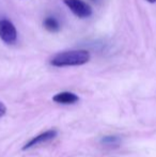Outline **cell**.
Returning a JSON list of instances; mask_svg holds the SVG:
<instances>
[{
  "label": "cell",
  "instance_id": "obj_2",
  "mask_svg": "<svg viewBox=\"0 0 156 157\" xmlns=\"http://www.w3.org/2000/svg\"><path fill=\"white\" fill-rule=\"evenodd\" d=\"M63 2L72 11V13L79 18H87L91 16L92 9L87 2L82 0H63Z\"/></svg>",
  "mask_w": 156,
  "mask_h": 157
},
{
  "label": "cell",
  "instance_id": "obj_5",
  "mask_svg": "<svg viewBox=\"0 0 156 157\" xmlns=\"http://www.w3.org/2000/svg\"><path fill=\"white\" fill-rule=\"evenodd\" d=\"M79 97L75 93L72 92H60L52 97V101L58 104H63V105H71V104L77 103Z\"/></svg>",
  "mask_w": 156,
  "mask_h": 157
},
{
  "label": "cell",
  "instance_id": "obj_3",
  "mask_svg": "<svg viewBox=\"0 0 156 157\" xmlns=\"http://www.w3.org/2000/svg\"><path fill=\"white\" fill-rule=\"evenodd\" d=\"M0 39L6 44H14L16 42V28L8 19H1L0 21Z\"/></svg>",
  "mask_w": 156,
  "mask_h": 157
},
{
  "label": "cell",
  "instance_id": "obj_9",
  "mask_svg": "<svg viewBox=\"0 0 156 157\" xmlns=\"http://www.w3.org/2000/svg\"><path fill=\"white\" fill-rule=\"evenodd\" d=\"M146 1H149L150 3H154V2H156V0H146Z\"/></svg>",
  "mask_w": 156,
  "mask_h": 157
},
{
  "label": "cell",
  "instance_id": "obj_4",
  "mask_svg": "<svg viewBox=\"0 0 156 157\" xmlns=\"http://www.w3.org/2000/svg\"><path fill=\"white\" fill-rule=\"evenodd\" d=\"M56 136H57L56 130H47V132H42V134H40L39 136L34 137V138L31 139L30 141H28V142L24 145L23 150L26 151V150H29V149H31V147H36V145L41 144V143L48 142V141L56 138Z\"/></svg>",
  "mask_w": 156,
  "mask_h": 157
},
{
  "label": "cell",
  "instance_id": "obj_10",
  "mask_svg": "<svg viewBox=\"0 0 156 157\" xmlns=\"http://www.w3.org/2000/svg\"><path fill=\"white\" fill-rule=\"evenodd\" d=\"M92 1H94V2H95V1H98V0H92Z\"/></svg>",
  "mask_w": 156,
  "mask_h": 157
},
{
  "label": "cell",
  "instance_id": "obj_1",
  "mask_svg": "<svg viewBox=\"0 0 156 157\" xmlns=\"http://www.w3.org/2000/svg\"><path fill=\"white\" fill-rule=\"evenodd\" d=\"M89 60L90 54L87 50H69L57 54L50 60V63L57 67H64V66L82 65Z\"/></svg>",
  "mask_w": 156,
  "mask_h": 157
},
{
  "label": "cell",
  "instance_id": "obj_7",
  "mask_svg": "<svg viewBox=\"0 0 156 157\" xmlns=\"http://www.w3.org/2000/svg\"><path fill=\"white\" fill-rule=\"evenodd\" d=\"M103 144L109 147H116L120 144V139L117 136H107L102 140Z\"/></svg>",
  "mask_w": 156,
  "mask_h": 157
},
{
  "label": "cell",
  "instance_id": "obj_8",
  "mask_svg": "<svg viewBox=\"0 0 156 157\" xmlns=\"http://www.w3.org/2000/svg\"><path fill=\"white\" fill-rule=\"evenodd\" d=\"M6 107L4 106L3 103H1V101H0V118H1V117H3L4 114H6Z\"/></svg>",
  "mask_w": 156,
  "mask_h": 157
},
{
  "label": "cell",
  "instance_id": "obj_6",
  "mask_svg": "<svg viewBox=\"0 0 156 157\" xmlns=\"http://www.w3.org/2000/svg\"><path fill=\"white\" fill-rule=\"evenodd\" d=\"M44 27L49 32H57L60 30V24L55 17H47L44 21Z\"/></svg>",
  "mask_w": 156,
  "mask_h": 157
}]
</instances>
